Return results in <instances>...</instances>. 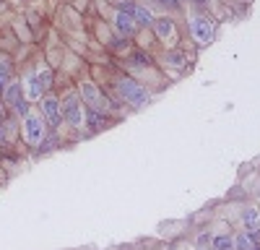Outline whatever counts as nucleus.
<instances>
[{
    "instance_id": "nucleus-1",
    "label": "nucleus",
    "mask_w": 260,
    "mask_h": 250,
    "mask_svg": "<svg viewBox=\"0 0 260 250\" xmlns=\"http://www.w3.org/2000/svg\"><path fill=\"white\" fill-rule=\"evenodd\" d=\"M83 112H86V107H83V102H81V97L76 94V91H68L65 94V99L60 102V115H62V120L71 125V128H83Z\"/></svg>"
},
{
    "instance_id": "nucleus-2",
    "label": "nucleus",
    "mask_w": 260,
    "mask_h": 250,
    "mask_svg": "<svg viewBox=\"0 0 260 250\" xmlns=\"http://www.w3.org/2000/svg\"><path fill=\"white\" fill-rule=\"evenodd\" d=\"M117 91H120V97L127 104H133V107H146V104L151 102L148 91L143 89V83H138L133 78H120L117 81Z\"/></svg>"
},
{
    "instance_id": "nucleus-3",
    "label": "nucleus",
    "mask_w": 260,
    "mask_h": 250,
    "mask_svg": "<svg viewBox=\"0 0 260 250\" xmlns=\"http://www.w3.org/2000/svg\"><path fill=\"white\" fill-rule=\"evenodd\" d=\"M24 138L29 146H39L47 138V120L42 117V112H29L24 117Z\"/></svg>"
},
{
    "instance_id": "nucleus-4",
    "label": "nucleus",
    "mask_w": 260,
    "mask_h": 250,
    "mask_svg": "<svg viewBox=\"0 0 260 250\" xmlns=\"http://www.w3.org/2000/svg\"><path fill=\"white\" fill-rule=\"evenodd\" d=\"M50 86H52V71H50V68H42V71H37L34 76H29L26 86H24L26 99L39 102L42 97H45V91H47Z\"/></svg>"
},
{
    "instance_id": "nucleus-5",
    "label": "nucleus",
    "mask_w": 260,
    "mask_h": 250,
    "mask_svg": "<svg viewBox=\"0 0 260 250\" xmlns=\"http://www.w3.org/2000/svg\"><path fill=\"white\" fill-rule=\"evenodd\" d=\"M78 97H81V102H83V107H89V110H96V112H102V115H107V110H110V102L104 99V94L94 86L91 81H83V83H81Z\"/></svg>"
},
{
    "instance_id": "nucleus-6",
    "label": "nucleus",
    "mask_w": 260,
    "mask_h": 250,
    "mask_svg": "<svg viewBox=\"0 0 260 250\" xmlns=\"http://www.w3.org/2000/svg\"><path fill=\"white\" fill-rule=\"evenodd\" d=\"M190 32H192V37H195L198 45H211V39H213V21L208 16H195L192 24H190Z\"/></svg>"
},
{
    "instance_id": "nucleus-7",
    "label": "nucleus",
    "mask_w": 260,
    "mask_h": 250,
    "mask_svg": "<svg viewBox=\"0 0 260 250\" xmlns=\"http://www.w3.org/2000/svg\"><path fill=\"white\" fill-rule=\"evenodd\" d=\"M42 117H45L47 122L57 125L62 120L60 115V99L57 97H42Z\"/></svg>"
},
{
    "instance_id": "nucleus-8",
    "label": "nucleus",
    "mask_w": 260,
    "mask_h": 250,
    "mask_svg": "<svg viewBox=\"0 0 260 250\" xmlns=\"http://www.w3.org/2000/svg\"><path fill=\"white\" fill-rule=\"evenodd\" d=\"M154 32H156V37H159L161 42H172V39L177 37L175 21H172V18H167V16H161V18H154Z\"/></svg>"
},
{
    "instance_id": "nucleus-9",
    "label": "nucleus",
    "mask_w": 260,
    "mask_h": 250,
    "mask_svg": "<svg viewBox=\"0 0 260 250\" xmlns=\"http://www.w3.org/2000/svg\"><path fill=\"white\" fill-rule=\"evenodd\" d=\"M21 99H24V83H21V81H11L6 86V91H3V102L13 110Z\"/></svg>"
},
{
    "instance_id": "nucleus-10",
    "label": "nucleus",
    "mask_w": 260,
    "mask_h": 250,
    "mask_svg": "<svg viewBox=\"0 0 260 250\" xmlns=\"http://www.w3.org/2000/svg\"><path fill=\"white\" fill-rule=\"evenodd\" d=\"M136 18L130 16V13H125V11H117V16H115V29L120 32V34H125V37H130L136 32Z\"/></svg>"
},
{
    "instance_id": "nucleus-11",
    "label": "nucleus",
    "mask_w": 260,
    "mask_h": 250,
    "mask_svg": "<svg viewBox=\"0 0 260 250\" xmlns=\"http://www.w3.org/2000/svg\"><path fill=\"white\" fill-rule=\"evenodd\" d=\"M242 222H245L250 235H257L260 232V211H257L255 206H250V208H245V211H242Z\"/></svg>"
},
{
    "instance_id": "nucleus-12",
    "label": "nucleus",
    "mask_w": 260,
    "mask_h": 250,
    "mask_svg": "<svg viewBox=\"0 0 260 250\" xmlns=\"http://www.w3.org/2000/svg\"><path fill=\"white\" fill-rule=\"evenodd\" d=\"M83 125H89L91 133H96V131L104 128V115L96 112V110H89V107H86V112H83Z\"/></svg>"
},
{
    "instance_id": "nucleus-13",
    "label": "nucleus",
    "mask_w": 260,
    "mask_h": 250,
    "mask_svg": "<svg viewBox=\"0 0 260 250\" xmlns=\"http://www.w3.org/2000/svg\"><path fill=\"white\" fill-rule=\"evenodd\" d=\"M257 247V242H255V235H250V232H240L234 237V250H255Z\"/></svg>"
},
{
    "instance_id": "nucleus-14",
    "label": "nucleus",
    "mask_w": 260,
    "mask_h": 250,
    "mask_svg": "<svg viewBox=\"0 0 260 250\" xmlns=\"http://www.w3.org/2000/svg\"><path fill=\"white\" fill-rule=\"evenodd\" d=\"M133 18H136V24H141V26L154 24V16H151V11L143 8V6H136V8H133Z\"/></svg>"
},
{
    "instance_id": "nucleus-15",
    "label": "nucleus",
    "mask_w": 260,
    "mask_h": 250,
    "mask_svg": "<svg viewBox=\"0 0 260 250\" xmlns=\"http://www.w3.org/2000/svg\"><path fill=\"white\" fill-rule=\"evenodd\" d=\"M213 250H234V237H232V235L213 237Z\"/></svg>"
},
{
    "instance_id": "nucleus-16",
    "label": "nucleus",
    "mask_w": 260,
    "mask_h": 250,
    "mask_svg": "<svg viewBox=\"0 0 260 250\" xmlns=\"http://www.w3.org/2000/svg\"><path fill=\"white\" fill-rule=\"evenodd\" d=\"M148 55L146 52H130V66L133 68H148Z\"/></svg>"
},
{
    "instance_id": "nucleus-17",
    "label": "nucleus",
    "mask_w": 260,
    "mask_h": 250,
    "mask_svg": "<svg viewBox=\"0 0 260 250\" xmlns=\"http://www.w3.org/2000/svg\"><path fill=\"white\" fill-rule=\"evenodd\" d=\"M167 63H169V66H175V68H185L187 55L185 52H167Z\"/></svg>"
},
{
    "instance_id": "nucleus-18",
    "label": "nucleus",
    "mask_w": 260,
    "mask_h": 250,
    "mask_svg": "<svg viewBox=\"0 0 260 250\" xmlns=\"http://www.w3.org/2000/svg\"><path fill=\"white\" fill-rule=\"evenodd\" d=\"M8 83H11V66L3 60V63H0V91H6Z\"/></svg>"
},
{
    "instance_id": "nucleus-19",
    "label": "nucleus",
    "mask_w": 260,
    "mask_h": 250,
    "mask_svg": "<svg viewBox=\"0 0 260 250\" xmlns=\"http://www.w3.org/2000/svg\"><path fill=\"white\" fill-rule=\"evenodd\" d=\"M159 3H161V6H169V8H175L180 0H159Z\"/></svg>"
}]
</instances>
